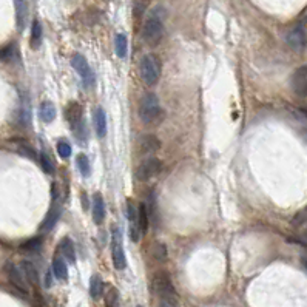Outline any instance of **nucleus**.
Masks as SVG:
<instances>
[{
    "instance_id": "1",
    "label": "nucleus",
    "mask_w": 307,
    "mask_h": 307,
    "mask_svg": "<svg viewBox=\"0 0 307 307\" xmlns=\"http://www.w3.org/2000/svg\"><path fill=\"white\" fill-rule=\"evenodd\" d=\"M164 19H165V11L161 7L155 8L147 17L144 28H142V39L147 45L156 47L162 41L164 31H165L164 29Z\"/></svg>"
},
{
    "instance_id": "2",
    "label": "nucleus",
    "mask_w": 307,
    "mask_h": 307,
    "mask_svg": "<svg viewBox=\"0 0 307 307\" xmlns=\"http://www.w3.org/2000/svg\"><path fill=\"white\" fill-rule=\"evenodd\" d=\"M139 119L145 125H156L164 119V111L159 97L155 93H147L139 105Z\"/></svg>"
},
{
    "instance_id": "3",
    "label": "nucleus",
    "mask_w": 307,
    "mask_h": 307,
    "mask_svg": "<svg viewBox=\"0 0 307 307\" xmlns=\"http://www.w3.org/2000/svg\"><path fill=\"white\" fill-rule=\"evenodd\" d=\"M153 289L155 292L161 296V299L168 304V305H173L176 307L179 304V296H178V292L170 280V275L165 274V272H158L153 278Z\"/></svg>"
},
{
    "instance_id": "4",
    "label": "nucleus",
    "mask_w": 307,
    "mask_h": 307,
    "mask_svg": "<svg viewBox=\"0 0 307 307\" xmlns=\"http://www.w3.org/2000/svg\"><path fill=\"white\" fill-rule=\"evenodd\" d=\"M139 73H141V78L145 82V85H148V87L156 85L161 79V73H162L161 60L155 54H145L141 59Z\"/></svg>"
},
{
    "instance_id": "5",
    "label": "nucleus",
    "mask_w": 307,
    "mask_h": 307,
    "mask_svg": "<svg viewBox=\"0 0 307 307\" xmlns=\"http://www.w3.org/2000/svg\"><path fill=\"white\" fill-rule=\"evenodd\" d=\"M66 121L71 125L74 134L78 139H85V122H84V110L78 102H71L66 107Z\"/></svg>"
},
{
    "instance_id": "6",
    "label": "nucleus",
    "mask_w": 307,
    "mask_h": 307,
    "mask_svg": "<svg viewBox=\"0 0 307 307\" xmlns=\"http://www.w3.org/2000/svg\"><path fill=\"white\" fill-rule=\"evenodd\" d=\"M71 65L73 68L76 70V73L79 74V78L82 79V84L85 88H91L94 84H96V78H94V73L88 63V60L85 59V56L76 53L73 57H71Z\"/></svg>"
},
{
    "instance_id": "7",
    "label": "nucleus",
    "mask_w": 307,
    "mask_h": 307,
    "mask_svg": "<svg viewBox=\"0 0 307 307\" xmlns=\"http://www.w3.org/2000/svg\"><path fill=\"white\" fill-rule=\"evenodd\" d=\"M111 258H113L114 268L124 270L127 267L125 252H124V246H122V236L118 228H113V233H111Z\"/></svg>"
},
{
    "instance_id": "8",
    "label": "nucleus",
    "mask_w": 307,
    "mask_h": 307,
    "mask_svg": "<svg viewBox=\"0 0 307 307\" xmlns=\"http://www.w3.org/2000/svg\"><path fill=\"white\" fill-rule=\"evenodd\" d=\"M162 172V162L158 158H148L145 159L136 170V179L138 181H150L155 176H158Z\"/></svg>"
},
{
    "instance_id": "9",
    "label": "nucleus",
    "mask_w": 307,
    "mask_h": 307,
    "mask_svg": "<svg viewBox=\"0 0 307 307\" xmlns=\"http://www.w3.org/2000/svg\"><path fill=\"white\" fill-rule=\"evenodd\" d=\"M286 44L289 45L290 50L301 53L307 47V34L302 26H295L286 34Z\"/></svg>"
},
{
    "instance_id": "10",
    "label": "nucleus",
    "mask_w": 307,
    "mask_h": 307,
    "mask_svg": "<svg viewBox=\"0 0 307 307\" xmlns=\"http://www.w3.org/2000/svg\"><path fill=\"white\" fill-rule=\"evenodd\" d=\"M290 85L296 96L299 97L307 96V65H302L298 70H295L290 79Z\"/></svg>"
},
{
    "instance_id": "11",
    "label": "nucleus",
    "mask_w": 307,
    "mask_h": 307,
    "mask_svg": "<svg viewBox=\"0 0 307 307\" xmlns=\"http://www.w3.org/2000/svg\"><path fill=\"white\" fill-rule=\"evenodd\" d=\"M127 216H128V222H130V238H131L133 243H139V240L142 236V232L139 228L138 207L131 199L127 201Z\"/></svg>"
},
{
    "instance_id": "12",
    "label": "nucleus",
    "mask_w": 307,
    "mask_h": 307,
    "mask_svg": "<svg viewBox=\"0 0 307 307\" xmlns=\"http://www.w3.org/2000/svg\"><path fill=\"white\" fill-rule=\"evenodd\" d=\"M7 275H8L10 283H11L17 290H20L22 293H28L26 280H25L22 270H20L17 265H14V264H11V262L7 264Z\"/></svg>"
},
{
    "instance_id": "13",
    "label": "nucleus",
    "mask_w": 307,
    "mask_h": 307,
    "mask_svg": "<svg viewBox=\"0 0 307 307\" xmlns=\"http://www.w3.org/2000/svg\"><path fill=\"white\" fill-rule=\"evenodd\" d=\"M161 148V141L155 134H145L141 141V151L144 155H153Z\"/></svg>"
},
{
    "instance_id": "14",
    "label": "nucleus",
    "mask_w": 307,
    "mask_h": 307,
    "mask_svg": "<svg viewBox=\"0 0 307 307\" xmlns=\"http://www.w3.org/2000/svg\"><path fill=\"white\" fill-rule=\"evenodd\" d=\"M20 270H22L25 280H26L31 286H37V284H39V274H37V268L34 267L32 262L23 261V262L20 264Z\"/></svg>"
},
{
    "instance_id": "15",
    "label": "nucleus",
    "mask_w": 307,
    "mask_h": 307,
    "mask_svg": "<svg viewBox=\"0 0 307 307\" xmlns=\"http://www.w3.org/2000/svg\"><path fill=\"white\" fill-rule=\"evenodd\" d=\"M105 218V202L102 195L96 193L93 196V219L96 224H102Z\"/></svg>"
},
{
    "instance_id": "16",
    "label": "nucleus",
    "mask_w": 307,
    "mask_h": 307,
    "mask_svg": "<svg viewBox=\"0 0 307 307\" xmlns=\"http://www.w3.org/2000/svg\"><path fill=\"white\" fill-rule=\"evenodd\" d=\"M94 128L99 138H104L107 134V114L100 107L94 110Z\"/></svg>"
},
{
    "instance_id": "17",
    "label": "nucleus",
    "mask_w": 307,
    "mask_h": 307,
    "mask_svg": "<svg viewBox=\"0 0 307 307\" xmlns=\"http://www.w3.org/2000/svg\"><path fill=\"white\" fill-rule=\"evenodd\" d=\"M53 274L57 280L60 281H66L68 278V268H66V264L63 261L62 256H54L53 259Z\"/></svg>"
},
{
    "instance_id": "18",
    "label": "nucleus",
    "mask_w": 307,
    "mask_h": 307,
    "mask_svg": "<svg viewBox=\"0 0 307 307\" xmlns=\"http://www.w3.org/2000/svg\"><path fill=\"white\" fill-rule=\"evenodd\" d=\"M16 4V16H17V26L20 29L25 28L26 17H28V7L25 4V0H14Z\"/></svg>"
},
{
    "instance_id": "19",
    "label": "nucleus",
    "mask_w": 307,
    "mask_h": 307,
    "mask_svg": "<svg viewBox=\"0 0 307 307\" xmlns=\"http://www.w3.org/2000/svg\"><path fill=\"white\" fill-rule=\"evenodd\" d=\"M39 116L44 122H53L56 119V107L53 102H44L39 108Z\"/></svg>"
},
{
    "instance_id": "20",
    "label": "nucleus",
    "mask_w": 307,
    "mask_h": 307,
    "mask_svg": "<svg viewBox=\"0 0 307 307\" xmlns=\"http://www.w3.org/2000/svg\"><path fill=\"white\" fill-rule=\"evenodd\" d=\"M17 59H19V51H17L16 44H10L5 48L0 50V60L2 62L11 63V62H16Z\"/></svg>"
},
{
    "instance_id": "21",
    "label": "nucleus",
    "mask_w": 307,
    "mask_h": 307,
    "mask_svg": "<svg viewBox=\"0 0 307 307\" xmlns=\"http://www.w3.org/2000/svg\"><path fill=\"white\" fill-rule=\"evenodd\" d=\"M59 250H60V253H62L66 259H70L71 262L76 261L74 244H73V241H71L70 238H62V241H60V244H59Z\"/></svg>"
},
{
    "instance_id": "22",
    "label": "nucleus",
    "mask_w": 307,
    "mask_h": 307,
    "mask_svg": "<svg viewBox=\"0 0 307 307\" xmlns=\"http://www.w3.org/2000/svg\"><path fill=\"white\" fill-rule=\"evenodd\" d=\"M104 281L99 275H93L90 281V295L93 299H99L104 295Z\"/></svg>"
},
{
    "instance_id": "23",
    "label": "nucleus",
    "mask_w": 307,
    "mask_h": 307,
    "mask_svg": "<svg viewBox=\"0 0 307 307\" xmlns=\"http://www.w3.org/2000/svg\"><path fill=\"white\" fill-rule=\"evenodd\" d=\"M114 51H116L118 57L124 59L127 56L128 51V42H127V37L124 34H118L114 37Z\"/></svg>"
},
{
    "instance_id": "24",
    "label": "nucleus",
    "mask_w": 307,
    "mask_h": 307,
    "mask_svg": "<svg viewBox=\"0 0 307 307\" xmlns=\"http://www.w3.org/2000/svg\"><path fill=\"white\" fill-rule=\"evenodd\" d=\"M42 25L39 20L32 22V28H31V47L32 48H39L41 42H42Z\"/></svg>"
},
{
    "instance_id": "25",
    "label": "nucleus",
    "mask_w": 307,
    "mask_h": 307,
    "mask_svg": "<svg viewBox=\"0 0 307 307\" xmlns=\"http://www.w3.org/2000/svg\"><path fill=\"white\" fill-rule=\"evenodd\" d=\"M138 219H139L141 232H142V235H145L147 230H148V210H147V206L144 202H141L138 207Z\"/></svg>"
},
{
    "instance_id": "26",
    "label": "nucleus",
    "mask_w": 307,
    "mask_h": 307,
    "mask_svg": "<svg viewBox=\"0 0 307 307\" xmlns=\"http://www.w3.org/2000/svg\"><path fill=\"white\" fill-rule=\"evenodd\" d=\"M105 307H121L119 290L116 287H110L105 295Z\"/></svg>"
},
{
    "instance_id": "27",
    "label": "nucleus",
    "mask_w": 307,
    "mask_h": 307,
    "mask_svg": "<svg viewBox=\"0 0 307 307\" xmlns=\"http://www.w3.org/2000/svg\"><path fill=\"white\" fill-rule=\"evenodd\" d=\"M76 164H78V168L81 172V175L84 178H88L90 173H91V165H90V161L87 158V155H84V153H81V155L78 156V159H76Z\"/></svg>"
},
{
    "instance_id": "28",
    "label": "nucleus",
    "mask_w": 307,
    "mask_h": 307,
    "mask_svg": "<svg viewBox=\"0 0 307 307\" xmlns=\"http://www.w3.org/2000/svg\"><path fill=\"white\" fill-rule=\"evenodd\" d=\"M57 219H59V210H57L56 207H53V209L48 212V215H47V218H45V221H44V224H42V230H44V232H50V230L54 227V224L57 222Z\"/></svg>"
},
{
    "instance_id": "29",
    "label": "nucleus",
    "mask_w": 307,
    "mask_h": 307,
    "mask_svg": "<svg viewBox=\"0 0 307 307\" xmlns=\"http://www.w3.org/2000/svg\"><path fill=\"white\" fill-rule=\"evenodd\" d=\"M42 238H31V240H28V241H25L22 246H20V249L22 250H25V252H39L41 250V247H42Z\"/></svg>"
},
{
    "instance_id": "30",
    "label": "nucleus",
    "mask_w": 307,
    "mask_h": 307,
    "mask_svg": "<svg viewBox=\"0 0 307 307\" xmlns=\"http://www.w3.org/2000/svg\"><path fill=\"white\" fill-rule=\"evenodd\" d=\"M17 122L22 125V127H26L29 125L31 122V114H29V107L26 104H23L20 108H19V114H17Z\"/></svg>"
},
{
    "instance_id": "31",
    "label": "nucleus",
    "mask_w": 307,
    "mask_h": 307,
    "mask_svg": "<svg viewBox=\"0 0 307 307\" xmlns=\"http://www.w3.org/2000/svg\"><path fill=\"white\" fill-rule=\"evenodd\" d=\"M153 256L159 262H164L167 259V249L162 243H155V246H153Z\"/></svg>"
},
{
    "instance_id": "32",
    "label": "nucleus",
    "mask_w": 307,
    "mask_h": 307,
    "mask_svg": "<svg viewBox=\"0 0 307 307\" xmlns=\"http://www.w3.org/2000/svg\"><path fill=\"white\" fill-rule=\"evenodd\" d=\"M57 153L62 159H68L71 156V145L66 141H59L57 142Z\"/></svg>"
},
{
    "instance_id": "33",
    "label": "nucleus",
    "mask_w": 307,
    "mask_h": 307,
    "mask_svg": "<svg viewBox=\"0 0 307 307\" xmlns=\"http://www.w3.org/2000/svg\"><path fill=\"white\" fill-rule=\"evenodd\" d=\"M41 164H42V168H44L45 173H48V175L54 173V164H53V161L50 159V156L47 155V153H42V155H41Z\"/></svg>"
},
{
    "instance_id": "34",
    "label": "nucleus",
    "mask_w": 307,
    "mask_h": 307,
    "mask_svg": "<svg viewBox=\"0 0 307 307\" xmlns=\"http://www.w3.org/2000/svg\"><path fill=\"white\" fill-rule=\"evenodd\" d=\"M147 7H148V0H134V4H133V11H134V16H136V17L144 16V13H145Z\"/></svg>"
},
{
    "instance_id": "35",
    "label": "nucleus",
    "mask_w": 307,
    "mask_h": 307,
    "mask_svg": "<svg viewBox=\"0 0 307 307\" xmlns=\"http://www.w3.org/2000/svg\"><path fill=\"white\" fill-rule=\"evenodd\" d=\"M19 151L23 153L25 156H28V158H31V159H36V151H34L26 142H20V144H19Z\"/></svg>"
},
{
    "instance_id": "36",
    "label": "nucleus",
    "mask_w": 307,
    "mask_h": 307,
    "mask_svg": "<svg viewBox=\"0 0 307 307\" xmlns=\"http://www.w3.org/2000/svg\"><path fill=\"white\" fill-rule=\"evenodd\" d=\"M302 136H304V139H305V142H307V128L302 130Z\"/></svg>"
},
{
    "instance_id": "37",
    "label": "nucleus",
    "mask_w": 307,
    "mask_h": 307,
    "mask_svg": "<svg viewBox=\"0 0 307 307\" xmlns=\"http://www.w3.org/2000/svg\"><path fill=\"white\" fill-rule=\"evenodd\" d=\"M302 264H304V267L307 268V259H305V258H302Z\"/></svg>"
},
{
    "instance_id": "38",
    "label": "nucleus",
    "mask_w": 307,
    "mask_h": 307,
    "mask_svg": "<svg viewBox=\"0 0 307 307\" xmlns=\"http://www.w3.org/2000/svg\"><path fill=\"white\" fill-rule=\"evenodd\" d=\"M159 307H170V305H168V304H165V302H162V304H161Z\"/></svg>"
},
{
    "instance_id": "39",
    "label": "nucleus",
    "mask_w": 307,
    "mask_h": 307,
    "mask_svg": "<svg viewBox=\"0 0 307 307\" xmlns=\"http://www.w3.org/2000/svg\"><path fill=\"white\" fill-rule=\"evenodd\" d=\"M138 307H142V305H138Z\"/></svg>"
}]
</instances>
